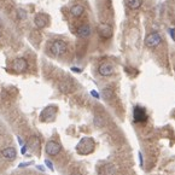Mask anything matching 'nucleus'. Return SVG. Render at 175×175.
<instances>
[{
  "label": "nucleus",
  "instance_id": "nucleus-7",
  "mask_svg": "<svg viewBox=\"0 0 175 175\" xmlns=\"http://www.w3.org/2000/svg\"><path fill=\"white\" fill-rule=\"evenodd\" d=\"M57 112L56 106H47L46 109H44V111L41 112V121H52L55 119Z\"/></svg>",
  "mask_w": 175,
  "mask_h": 175
},
{
  "label": "nucleus",
  "instance_id": "nucleus-14",
  "mask_svg": "<svg viewBox=\"0 0 175 175\" xmlns=\"http://www.w3.org/2000/svg\"><path fill=\"white\" fill-rule=\"evenodd\" d=\"M83 11H85V8H83L82 5H80V4H76V5H74L70 8V12H72V15L74 17H80L83 13Z\"/></svg>",
  "mask_w": 175,
  "mask_h": 175
},
{
  "label": "nucleus",
  "instance_id": "nucleus-21",
  "mask_svg": "<svg viewBox=\"0 0 175 175\" xmlns=\"http://www.w3.org/2000/svg\"><path fill=\"white\" fill-rule=\"evenodd\" d=\"M139 158H140V166L143 167L144 162H143V153H141V152H139Z\"/></svg>",
  "mask_w": 175,
  "mask_h": 175
},
{
  "label": "nucleus",
  "instance_id": "nucleus-17",
  "mask_svg": "<svg viewBox=\"0 0 175 175\" xmlns=\"http://www.w3.org/2000/svg\"><path fill=\"white\" fill-rule=\"evenodd\" d=\"M112 91L110 89V88H105L103 91V97H104V99H106V100H110L112 98Z\"/></svg>",
  "mask_w": 175,
  "mask_h": 175
},
{
  "label": "nucleus",
  "instance_id": "nucleus-23",
  "mask_svg": "<svg viewBox=\"0 0 175 175\" xmlns=\"http://www.w3.org/2000/svg\"><path fill=\"white\" fill-rule=\"evenodd\" d=\"M27 149H28V145H24L23 147H22V150H21V152H22V155H24V153H25V151H27Z\"/></svg>",
  "mask_w": 175,
  "mask_h": 175
},
{
  "label": "nucleus",
  "instance_id": "nucleus-12",
  "mask_svg": "<svg viewBox=\"0 0 175 175\" xmlns=\"http://www.w3.org/2000/svg\"><path fill=\"white\" fill-rule=\"evenodd\" d=\"M99 174L100 175H115L116 174V167L114 166V164H105L103 168H102V170L99 172Z\"/></svg>",
  "mask_w": 175,
  "mask_h": 175
},
{
  "label": "nucleus",
  "instance_id": "nucleus-9",
  "mask_svg": "<svg viewBox=\"0 0 175 175\" xmlns=\"http://www.w3.org/2000/svg\"><path fill=\"white\" fill-rule=\"evenodd\" d=\"M147 119V115L145 109L140 108V106H136L134 109V121L135 122H145Z\"/></svg>",
  "mask_w": 175,
  "mask_h": 175
},
{
  "label": "nucleus",
  "instance_id": "nucleus-13",
  "mask_svg": "<svg viewBox=\"0 0 175 175\" xmlns=\"http://www.w3.org/2000/svg\"><path fill=\"white\" fill-rule=\"evenodd\" d=\"M91 34V28L87 24H83V25H80L79 29H77V35L80 38H87L88 35Z\"/></svg>",
  "mask_w": 175,
  "mask_h": 175
},
{
  "label": "nucleus",
  "instance_id": "nucleus-20",
  "mask_svg": "<svg viewBox=\"0 0 175 175\" xmlns=\"http://www.w3.org/2000/svg\"><path fill=\"white\" fill-rule=\"evenodd\" d=\"M45 164L47 166L50 170H53V164H52V162H51V161H48V159H46V161H45Z\"/></svg>",
  "mask_w": 175,
  "mask_h": 175
},
{
  "label": "nucleus",
  "instance_id": "nucleus-6",
  "mask_svg": "<svg viewBox=\"0 0 175 175\" xmlns=\"http://www.w3.org/2000/svg\"><path fill=\"white\" fill-rule=\"evenodd\" d=\"M98 72L102 76H111L112 74L115 72V68H114V65L111 63L105 62V63H102L99 65Z\"/></svg>",
  "mask_w": 175,
  "mask_h": 175
},
{
  "label": "nucleus",
  "instance_id": "nucleus-4",
  "mask_svg": "<svg viewBox=\"0 0 175 175\" xmlns=\"http://www.w3.org/2000/svg\"><path fill=\"white\" fill-rule=\"evenodd\" d=\"M61 150H62V146L57 141H53V140L48 141L46 144V147H45V151H46L48 156H56L61 152Z\"/></svg>",
  "mask_w": 175,
  "mask_h": 175
},
{
  "label": "nucleus",
  "instance_id": "nucleus-26",
  "mask_svg": "<svg viewBox=\"0 0 175 175\" xmlns=\"http://www.w3.org/2000/svg\"><path fill=\"white\" fill-rule=\"evenodd\" d=\"M36 168H38L39 170H41V172H44V170H45V169H44V168L41 167V166H38V167H36Z\"/></svg>",
  "mask_w": 175,
  "mask_h": 175
},
{
  "label": "nucleus",
  "instance_id": "nucleus-1",
  "mask_svg": "<svg viewBox=\"0 0 175 175\" xmlns=\"http://www.w3.org/2000/svg\"><path fill=\"white\" fill-rule=\"evenodd\" d=\"M94 147H96V144L92 138H82L76 145V151L79 155L86 156L94 151Z\"/></svg>",
  "mask_w": 175,
  "mask_h": 175
},
{
  "label": "nucleus",
  "instance_id": "nucleus-5",
  "mask_svg": "<svg viewBox=\"0 0 175 175\" xmlns=\"http://www.w3.org/2000/svg\"><path fill=\"white\" fill-rule=\"evenodd\" d=\"M98 33L103 39H110L112 36V28L110 24L100 23L98 25Z\"/></svg>",
  "mask_w": 175,
  "mask_h": 175
},
{
  "label": "nucleus",
  "instance_id": "nucleus-3",
  "mask_svg": "<svg viewBox=\"0 0 175 175\" xmlns=\"http://www.w3.org/2000/svg\"><path fill=\"white\" fill-rule=\"evenodd\" d=\"M161 42H162V36L157 32L150 33L146 36V39H145V45L147 47H156V46H158Z\"/></svg>",
  "mask_w": 175,
  "mask_h": 175
},
{
  "label": "nucleus",
  "instance_id": "nucleus-27",
  "mask_svg": "<svg viewBox=\"0 0 175 175\" xmlns=\"http://www.w3.org/2000/svg\"><path fill=\"white\" fill-rule=\"evenodd\" d=\"M72 175H81V174H79V173H74V174H72Z\"/></svg>",
  "mask_w": 175,
  "mask_h": 175
},
{
  "label": "nucleus",
  "instance_id": "nucleus-10",
  "mask_svg": "<svg viewBox=\"0 0 175 175\" xmlns=\"http://www.w3.org/2000/svg\"><path fill=\"white\" fill-rule=\"evenodd\" d=\"M47 22H48L47 16L44 15V13H38V15H35V17H34V23H35V25L38 28H45Z\"/></svg>",
  "mask_w": 175,
  "mask_h": 175
},
{
  "label": "nucleus",
  "instance_id": "nucleus-2",
  "mask_svg": "<svg viewBox=\"0 0 175 175\" xmlns=\"http://www.w3.org/2000/svg\"><path fill=\"white\" fill-rule=\"evenodd\" d=\"M50 51L55 56H63L66 52V44L63 40H55L50 46Z\"/></svg>",
  "mask_w": 175,
  "mask_h": 175
},
{
  "label": "nucleus",
  "instance_id": "nucleus-15",
  "mask_svg": "<svg viewBox=\"0 0 175 175\" xmlns=\"http://www.w3.org/2000/svg\"><path fill=\"white\" fill-rule=\"evenodd\" d=\"M143 4V0H127V5L129 8L132 10H136L141 6Z\"/></svg>",
  "mask_w": 175,
  "mask_h": 175
},
{
  "label": "nucleus",
  "instance_id": "nucleus-22",
  "mask_svg": "<svg viewBox=\"0 0 175 175\" xmlns=\"http://www.w3.org/2000/svg\"><path fill=\"white\" fill-rule=\"evenodd\" d=\"M91 94H92V96L94 97V98H99V94L97 93L96 91H91Z\"/></svg>",
  "mask_w": 175,
  "mask_h": 175
},
{
  "label": "nucleus",
  "instance_id": "nucleus-8",
  "mask_svg": "<svg viewBox=\"0 0 175 175\" xmlns=\"http://www.w3.org/2000/svg\"><path fill=\"white\" fill-rule=\"evenodd\" d=\"M27 66H28V63H27V61H25L24 58H17V59L13 61V63H12L13 70L19 72H24V70L27 69Z\"/></svg>",
  "mask_w": 175,
  "mask_h": 175
},
{
  "label": "nucleus",
  "instance_id": "nucleus-24",
  "mask_svg": "<svg viewBox=\"0 0 175 175\" xmlns=\"http://www.w3.org/2000/svg\"><path fill=\"white\" fill-rule=\"evenodd\" d=\"M169 32H170V34H172V38H173V40H175V30L174 29H170Z\"/></svg>",
  "mask_w": 175,
  "mask_h": 175
},
{
  "label": "nucleus",
  "instance_id": "nucleus-25",
  "mask_svg": "<svg viewBox=\"0 0 175 175\" xmlns=\"http://www.w3.org/2000/svg\"><path fill=\"white\" fill-rule=\"evenodd\" d=\"M72 70L75 72H81V69H77V68H72Z\"/></svg>",
  "mask_w": 175,
  "mask_h": 175
},
{
  "label": "nucleus",
  "instance_id": "nucleus-11",
  "mask_svg": "<svg viewBox=\"0 0 175 175\" xmlns=\"http://www.w3.org/2000/svg\"><path fill=\"white\" fill-rule=\"evenodd\" d=\"M1 155H3L4 158L8 159V161H13V159L16 158L17 152L13 147H6V149H4V150L1 151Z\"/></svg>",
  "mask_w": 175,
  "mask_h": 175
},
{
  "label": "nucleus",
  "instance_id": "nucleus-19",
  "mask_svg": "<svg viewBox=\"0 0 175 175\" xmlns=\"http://www.w3.org/2000/svg\"><path fill=\"white\" fill-rule=\"evenodd\" d=\"M33 162H24V163H19V166L18 168H24V167H29V166H32Z\"/></svg>",
  "mask_w": 175,
  "mask_h": 175
},
{
  "label": "nucleus",
  "instance_id": "nucleus-18",
  "mask_svg": "<svg viewBox=\"0 0 175 175\" xmlns=\"http://www.w3.org/2000/svg\"><path fill=\"white\" fill-rule=\"evenodd\" d=\"M17 13H18V17H19L21 19H24V18L27 17V12L23 11V10H21V8H19V10H17Z\"/></svg>",
  "mask_w": 175,
  "mask_h": 175
},
{
  "label": "nucleus",
  "instance_id": "nucleus-16",
  "mask_svg": "<svg viewBox=\"0 0 175 175\" xmlns=\"http://www.w3.org/2000/svg\"><path fill=\"white\" fill-rule=\"evenodd\" d=\"M59 89L64 92V93H66V92H70L72 91V85L69 83V82H61L59 83Z\"/></svg>",
  "mask_w": 175,
  "mask_h": 175
}]
</instances>
